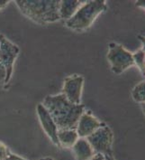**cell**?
Instances as JSON below:
<instances>
[{"label": "cell", "mask_w": 145, "mask_h": 160, "mask_svg": "<svg viewBox=\"0 0 145 160\" xmlns=\"http://www.w3.org/2000/svg\"><path fill=\"white\" fill-rule=\"evenodd\" d=\"M113 139L114 136L111 128L105 124L87 138V140L94 149L95 153H100L105 156H112Z\"/></svg>", "instance_id": "obj_6"}, {"label": "cell", "mask_w": 145, "mask_h": 160, "mask_svg": "<svg viewBox=\"0 0 145 160\" xmlns=\"http://www.w3.org/2000/svg\"><path fill=\"white\" fill-rule=\"evenodd\" d=\"M78 138L79 137L75 128L58 129V140L60 143V147L67 148H72Z\"/></svg>", "instance_id": "obj_12"}, {"label": "cell", "mask_w": 145, "mask_h": 160, "mask_svg": "<svg viewBox=\"0 0 145 160\" xmlns=\"http://www.w3.org/2000/svg\"><path fill=\"white\" fill-rule=\"evenodd\" d=\"M71 148L76 160H89L96 154L87 138H79Z\"/></svg>", "instance_id": "obj_10"}, {"label": "cell", "mask_w": 145, "mask_h": 160, "mask_svg": "<svg viewBox=\"0 0 145 160\" xmlns=\"http://www.w3.org/2000/svg\"><path fill=\"white\" fill-rule=\"evenodd\" d=\"M36 110H37V115H38L39 121L41 123V126L44 130V132L52 141V143L60 147V143L58 140V127L55 124V122H54L53 118H51L50 113L44 108V106L42 103L37 105Z\"/></svg>", "instance_id": "obj_8"}, {"label": "cell", "mask_w": 145, "mask_h": 160, "mask_svg": "<svg viewBox=\"0 0 145 160\" xmlns=\"http://www.w3.org/2000/svg\"><path fill=\"white\" fill-rule=\"evenodd\" d=\"M89 160H105V156L100 153H96Z\"/></svg>", "instance_id": "obj_18"}, {"label": "cell", "mask_w": 145, "mask_h": 160, "mask_svg": "<svg viewBox=\"0 0 145 160\" xmlns=\"http://www.w3.org/2000/svg\"><path fill=\"white\" fill-rule=\"evenodd\" d=\"M9 149L7 148V146L5 144L0 142V160H6L7 158L8 157Z\"/></svg>", "instance_id": "obj_15"}, {"label": "cell", "mask_w": 145, "mask_h": 160, "mask_svg": "<svg viewBox=\"0 0 145 160\" xmlns=\"http://www.w3.org/2000/svg\"><path fill=\"white\" fill-rule=\"evenodd\" d=\"M105 9L106 2L104 0L85 1L75 15L66 21V26L77 32L85 31L93 25L95 20Z\"/></svg>", "instance_id": "obj_3"}, {"label": "cell", "mask_w": 145, "mask_h": 160, "mask_svg": "<svg viewBox=\"0 0 145 160\" xmlns=\"http://www.w3.org/2000/svg\"><path fill=\"white\" fill-rule=\"evenodd\" d=\"M134 64L141 71L142 74L145 76V52L143 50H139L133 53Z\"/></svg>", "instance_id": "obj_14"}, {"label": "cell", "mask_w": 145, "mask_h": 160, "mask_svg": "<svg viewBox=\"0 0 145 160\" xmlns=\"http://www.w3.org/2000/svg\"><path fill=\"white\" fill-rule=\"evenodd\" d=\"M6 160H26V158H22V157H19V156H17L16 154H13V153H9L8 157L7 158V159Z\"/></svg>", "instance_id": "obj_17"}, {"label": "cell", "mask_w": 145, "mask_h": 160, "mask_svg": "<svg viewBox=\"0 0 145 160\" xmlns=\"http://www.w3.org/2000/svg\"><path fill=\"white\" fill-rule=\"evenodd\" d=\"M20 52V49L16 44L12 42L5 35L0 34V62L6 68L7 78L5 81V85L8 84L12 75L14 64Z\"/></svg>", "instance_id": "obj_5"}, {"label": "cell", "mask_w": 145, "mask_h": 160, "mask_svg": "<svg viewBox=\"0 0 145 160\" xmlns=\"http://www.w3.org/2000/svg\"><path fill=\"white\" fill-rule=\"evenodd\" d=\"M7 78V71L5 66L0 62V82H5Z\"/></svg>", "instance_id": "obj_16"}, {"label": "cell", "mask_w": 145, "mask_h": 160, "mask_svg": "<svg viewBox=\"0 0 145 160\" xmlns=\"http://www.w3.org/2000/svg\"><path fill=\"white\" fill-rule=\"evenodd\" d=\"M136 6L137 7H139V8H141L144 9L145 10V1H143V0H141V1H138V2H136Z\"/></svg>", "instance_id": "obj_21"}, {"label": "cell", "mask_w": 145, "mask_h": 160, "mask_svg": "<svg viewBox=\"0 0 145 160\" xmlns=\"http://www.w3.org/2000/svg\"><path fill=\"white\" fill-rule=\"evenodd\" d=\"M38 160H54L52 159V158H40V159Z\"/></svg>", "instance_id": "obj_24"}, {"label": "cell", "mask_w": 145, "mask_h": 160, "mask_svg": "<svg viewBox=\"0 0 145 160\" xmlns=\"http://www.w3.org/2000/svg\"><path fill=\"white\" fill-rule=\"evenodd\" d=\"M85 1H78V0H62L60 2V8L59 15L60 19L68 21L75 15L77 9L81 7V5Z\"/></svg>", "instance_id": "obj_11"}, {"label": "cell", "mask_w": 145, "mask_h": 160, "mask_svg": "<svg viewBox=\"0 0 145 160\" xmlns=\"http://www.w3.org/2000/svg\"><path fill=\"white\" fill-rule=\"evenodd\" d=\"M107 60L110 62L112 72L115 74H120L134 65L133 53L116 42L109 44Z\"/></svg>", "instance_id": "obj_4"}, {"label": "cell", "mask_w": 145, "mask_h": 160, "mask_svg": "<svg viewBox=\"0 0 145 160\" xmlns=\"http://www.w3.org/2000/svg\"><path fill=\"white\" fill-rule=\"evenodd\" d=\"M105 160H115L112 156H105Z\"/></svg>", "instance_id": "obj_22"}, {"label": "cell", "mask_w": 145, "mask_h": 160, "mask_svg": "<svg viewBox=\"0 0 145 160\" xmlns=\"http://www.w3.org/2000/svg\"><path fill=\"white\" fill-rule=\"evenodd\" d=\"M132 97L133 101L140 104L145 103V81L134 86L132 91Z\"/></svg>", "instance_id": "obj_13"}, {"label": "cell", "mask_w": 145, "mask_h": 160, "mask_svg": "<svg viewBox=\"0 0 145 160\" xmlns=\"http://www.w3.org/2000/svg\"><path fill=\"white\" fill-rule=\"evenodd\" d=\"M138 38H139V40L141 41V42L143 43V49H142V50L145 52V37L144 36H142V35H139Z\"/></svg>", "instance_id": "obj_20"}, {"label": "cell", "mask_w": 145, "mask_h": 160, "mask_svg": "<svg viewBox=\"0 0 145 160\" xmlns=\"http://www.w3.org/2000/svg\"><path fill=\"white\" fill-rule=\"evenodd\" d=\"M60 2L58 0H16L20 11L35 23L46 25L59 21Z\"/></svg>", "instance_id": "obj_2"}, {"label": "cell", "mask_w": 145, "mask_h": 160, "mask_svg": "<svg viewBox=\"0 0 145 160\" xmlns=\"http://www.w3.org/2000/svg\"><path fill=\"white\" fill-rule=\"evenodd\" d=\"M84 86V78L81 75H71L64 80L62 94L68 101L74 104H80Z\"/></svg>", "instance_id": "obj_7"}, {"label": "cell", "mask_w": 145, "mask_h": 160, "mask_svg": "<svg viewBox=\"0 0 145 160\" xmlns=\"http://www.w3.org/2000/svg\"><path fill=\"white\" fill-rule=\"evenodd\" d=\"M9 4L8 0H0V10L4 9Z\"/></svg>", "instance_id": "obj_19"}, {"label": "cell", "mask_w": 145, "mask_h": 160, "mask_svg": "<svg viewBox=\"0 0 145 160\" xmlns=\"http://www.w3.org/2000/svg\"><path fill=\"white\" fill-rule=\"evenodd\" d=\"M103 125L104 123L99 121L93 115L84 112L77 122L76 130L79 138H87Z\"/></svg>", "instance_id": "obj_9"}, {"label": "cell", "mask_w": 145, "mask_h": 160, "mask_svg": "<svg viewBox=\"0 0 145 160\" xmlns=\"http://www.w3.org/2000/svg\"><path fill=\"white\" fill-rule=\"evenodd\" d=\"M141 107H142L143 112L144 113V115H145V103H143V104H141Z\"/></svg>", "instance_id": "obj_23"}, {"label": "cell", "mask_w": 145, "mask_h": 160, "mask_svg": "<svg viewBox=\"0 0 145 160\" xmlns=\"http://www.w3.org/2000/svg\"><path fill=\"white\" fill-rule=\"evenodd\" d=\"M42 104L53 118L58 129H76L79 118L85 112L83 104L71 103L62 93L46 96Z\"/></svg>", "instance_id": "obj_1"}]
</instances>
